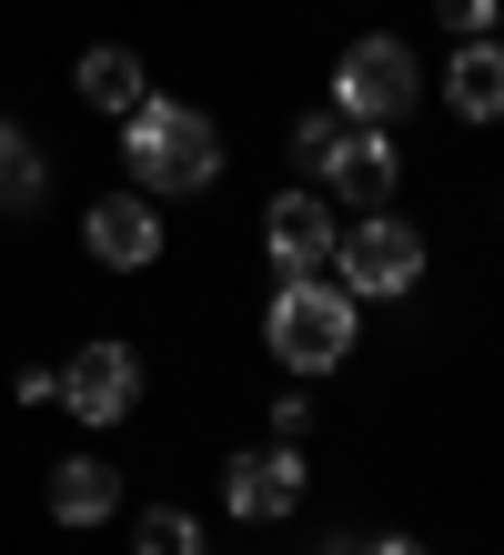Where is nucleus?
I'll use <instances>...</instances> for the list:
<instances>
[{"label": "nucleus", "mask_w": 504, "mask_h": 555, "mask_svg": "<svg viewBox=\"0 0 504 555\" xmlns=\"http://www.w3.org/2000/svg\"><path fill=\"white\" fill-rule=\"evenodd\" d=\"M121 162H131V192H152V203H192V192H212L232 172V142H222V121L202 112V102L152 91L142 112H121Z\"/></svg>", "instance_id": "obj_1"}, {"label": "nucleus", "mask_w": 504, "mask_h": 555, "mask_svg": "<svg viewBox=\"0 0 504 555\" xmlns=\"http://www.w3.org/2000/svg\"><path fill=\"white\" fill-rule=\"evenodd\" d=\"M353 344H363V304H353L333 273H283V283H273V304H262V353H273L293 384L344 374Z\"/></svg>", "instance_id": "obj_2"}, {"label": "nucleus", "mask_w": 504, "mask_h": 555, "mask_svg": "<svg viewBox=\"0 0 504 555\" xmlns=\"http://www.w3.org/2000/svg\"><path fill=\"white\" fill-rule=\"evenodd\" d=\"M333 112L344 121H374V132H403L424 102H434V72L414 61V41L403 30H353L344 51H333Z\"/></svg>", "instance_id": "obj_3"}, {"label": "nucleus", "mask_w": 504, "mask_h": 555, "mask_svg": "<svg viewBox=\"0 0 504 555\" xmlns=\"http://www.w3.org/2000/svg\"><path fill=\"white\" fill-rule=\"evenodd\" d=\"M424 273H434V233L414 212H353L344 222V243H333V283L353 293V304H414L424 293Z\"/></svg>", "instance_id": "obj_4"}, {"label": "nucleus", "mask_w": 504, "mask_h": 555, "mask_svg": "<svg viewBox=\"0 0 504 555\" xmlns=\"http://www.w3.org/2000/svg\"><path fill=\"white\" fill-rule=\"evenodd\" d=\"M302 495H313V465H302V444H243L222 454V515H243V526H283V515H302Z\"/></svg>", "instance_id": "obj_5"}, {"label": "nucleus", "mask_w": 504, "mask_h": 555, "mask_svg": "<svg viewBox=\"0 0 504 555\" xmlns=\"http://www.w3.org/2000/svg\"><path fill=\"white\" fill-rule=\"evenodd\" d=\"M142 353H131L121 334H91L72 344V364H61V414H81V424H131L142 414Z\"/></svg>", "instance_id": "obj_6"}, {"label": "nucleus", "mask_w": 504, "mask_h": 555, "mask_svg": "<svg viewBox=\"0 0 504 555\" xmlns=\"http://www.w3.org/2000/svg\"><path fill=\"white\" fill-rule=\"evenodd\" d=\"M403 172H414V162H403L393 132H374V121H344V142H333V162L313 172V192H323V203H344V212H384L393 192H403Z\"/></svg>", "instance_id": "obj_7"}, {"label": "nucleus", "mask_w": 504, "mask_h": 555, "mask_svg": "<svg viewBox=\"0 0 504 555\" xmlns=\"http://www.w3.org/2000/svg\"><path fill=\"white\" fill-rule=\"evenodd\" d=\"M333 243H344V222H333V203L313 182H293V192L262 203V263H273V283L283 273H333Z\"/></svg>", "instance_id": "obj_8"}, {"label": "nucleus", "mask_w": 504, "mask_h": 555, "mask_svg": "<svg viewBox=\"0 0 504 555\" xmlns=\"http://www.w3.org/2000/svg\"><path fill=\"white\" fill-rule=\"evenodd\" d=\"M161 212H152V192H101V203L81 212V253L101 273H152L161 263Z\"/></svg>", "instance_id": "obj_9"}, {"label": "nucleus", "mask_w": 504, "mask_h": 555, "mask_svg": "<svg viewBox=\"0 0 504 555\" xmlns=\"http://www.w3.org/2000/svg\"><path fill=\"white\" fill-rule=\"evenodd\" d=\"M434 102H444L464 132H494L504 121V41L484 30V41H454V61L434 72Z\"/></svg>", "instance_id": "obj_10"}, {"label": "nucleus", "mask_w": 504, "mask_h": 555, "mask_svg": "<svg viewBox=\"0 0 504 555\" xmlns=\"http://www.w3.org/2000/svg\"><path fill=\"white\" fill-rule=\"evenodd\" d=\"M72 91H81V102L91 112H142L152 102V72H142V51H131V41H91L81 61H72Z\"/></svg>", "instance_id": "obj_11"}, {"label": "nucleus", "mask_w": 504, "mask_h": 555, "mask_svg": "<svg viewBox=\"0 0 504 555\" xmlns=\"http://www.w3.org/2000/svg\"><path fill=\"white\" fill-rule=\"evenodd\" d=\"M51 515H61V526H112V515H121V465L61 454V465H51Z\"/></svg>", "instance_id": "obj_12"}, {"label": "nucleus", "mask_w": 504, "mask_h": 555, "mask_svg": "<svg viewBox=\"0 0 504 555\" xmlns=\"http://www.w3.org/2000/svg\"><path fill=\"white\" fill-rule=\"evenodd\" d=\"M41 203H51V152L30 142L21 121H0V222H21Z\"/></svg>", "instance_id": "obj_13"}, {"label": "nucleus", "mask_w": 504, "mask_h": 555, "mask_svg": "<svg viewBox=\"0 0 504 555\" xmlns=\"http://www.w3.org/2000/svg\"><path fill=\"white\" fill-rule=\"evenodd\" d=\"M131 555H212L192 505H142V526H131Z\"/></svg>", "instance_id": "obj_14"}, {"label": "nucleus", "mask_w": 504, "mask_h": 555, "mask_svg": "<svg viewBox=\"0 0 504 555\" xmlns=\"http://www.w3.org/2000/svg\"><path fill=\"white\" fill-rule=\"evenodd\" d=\"M293 162H302V182H313L323 172V162H333V142H344V112H333V102H313V112H293Z\"/></svg>", "instance_id": "obj_15"}, {"label": "nucleus", "mask_w": 504, "mask_h": 555, "mask_svg": "<svg viewBox=\"0 0 504 555\" xmlns=\"http://www.w3.org/2000/svg\"><path fill=\"white\" fill-rule=\"evenodd\" d=\"M494 11H504V0H434V21H444L454 41H484V30H494Z\"/></svg>", "instance_id": "obj_16"}, {"label": "nucleus", "mask_w": 504, "mask_h": 555, "mask_svg": "<svg viewBox=\"0 0 504 555\" xmlns=\"http://www.w3.org/2000/svg\"><path fill=\"white\" fill-rule=\"evenodd\" d=\"M273 435H283V444L313 435V384H283V395H273Z\"/></svg>", "instance_id": "obj_17"}, {"label": "nucleus", "mask_w": 504, "mask_h": 555, "mask_svg": "<svg viewBox=\"0 0 504 555\" xmlns=\"http://www.w3.org/2000/svg\"><path fill=\"white\" fill-rule=\"evenodd\" d=\"M353 555H434V545H424V535H403V526H393V535H363Z\"/></svg>", "instance_id": "obj_18"}, {"label": "nucleus", "mask_w": 504, "mask_h": 555, "mask_svg": "<svg viewBox=\"0 0 504 555\" xmlns=\"http://www.w3.org/2000/svg\"><path fill=\"white\" fill-rule=\"evenodd\" d=\"M494 222H504V192H494Z\"/></svg>", "instance_id": "obj_19"}, {"label": "nucleus", "mask_w": 504, "mask_h": 555, "mask_svg": "<svg viewBox=\"0 0 504 555\" xmlns=\"http://www.w3.org/2000/svg\"><path fill=\"white\" fill-rule=\"evenodd\" d=\"M494 41H504V11H494Z\"/></svg>", "instance_id": "obj_20"}]
</instances>
